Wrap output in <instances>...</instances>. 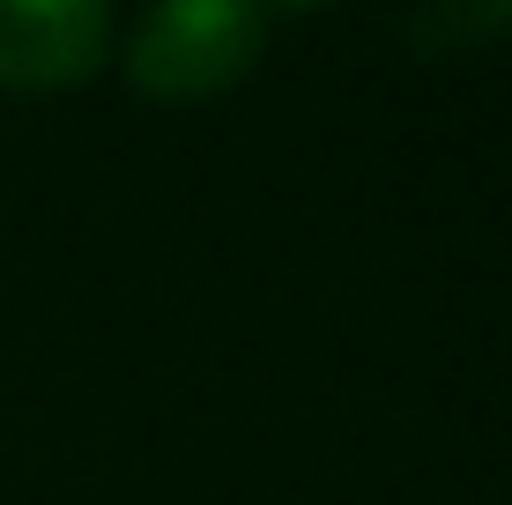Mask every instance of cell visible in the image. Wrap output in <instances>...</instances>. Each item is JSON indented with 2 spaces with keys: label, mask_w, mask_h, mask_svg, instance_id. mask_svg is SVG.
I'll return each instance as SVG.
<instances>
[{
  "label": "cell",
  "mask_w": 512,
  "mask_h": 505,
  "mask_svg": "<svg viewBox=\"0 0 512 505\" xmlns=\"http://www.w3.org/2000/svg\"><path fill=\"white\" fill-rule=\"evenodd\" d=\"M260 38H268V15L260 8L171 0V8L141 15V23L127 30V75H134V90H149L164 104L216 97L260 60Z\"/></svg>",
  "instance_id": "cell-1"
},
{
  "label": "cell",
  "mask_w": 512,
  "mask_h": 505,
  "mask_svg": "<svg viewBox=\"0 0 512 505\" xmlns=\"http://www.w3.org/2000/svg\"><path fill=\"white\" fill-rule=\"evenodd\" d=\"M104 45H112V15L97 0H0V82L15 90L90 82Z\"/></svg>",
  "instance_id": "cell-2"
}]
</instances>
